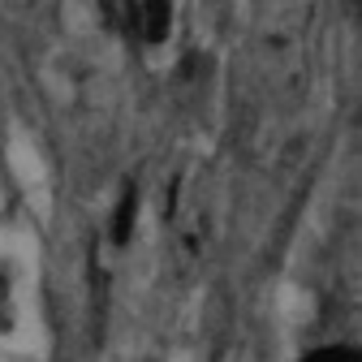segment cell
<instances>
[{"mask_svg":"<svg viewBox=\"0 0 362 362\" xmlns=\"http://www.w3.org/2000/svg\"><path fill=\"white\" fill-rule=\"evenodd\" d=\"M255 69L276 100H298L310 86V9L272 5L255 13L250 26Z\"/></svg>","mask_w":362,"mask_h":362,"instance_id":"1","label":"cell"},{"mask_svg":"<svg viewBox=\"0 0 362 362\" xmlns=\"http://www.w3.org/2000/svg\"><path fill=\"white\" fill-rule=\"evenodd\" d=\"M48 90L69 125H95L100 112H108V104H112L104 69L86 57H74V52H61L48 65Z\"/></svg>","mask_w":362,"mask_h":362,"instance_id":"2","label":"cell"},{"mask_svg":"<svg viewBox=\"0 0 362 362\" xmlns=\"http://www.w3.org/2000/svg\"><path fill=\"white\" fill-rule=\"evenodd\" d=\"M211 181L203 168L181 173L177 190H173V211H168V229L181 263H199L211 242Z\"/></svg>","mask_w":362,"mask_h":362,"instance_id":"3","label":"cell"},{"mask_svg":"<svg viewBox=\"0 0 362 362\" xmlns=\"http://www.w3.org/2000/svg\"><path fill=\"white\" fill-rule=\"evenodd\" d=\"M112 22L129 35L147 43V48H156V43L168 39L173 30V9L168 5H156V0H139V5H112Z\"/></svg>","mask_w":362,"mask_h":362,"instance_id":"4","label":"cell"},{"mask_svg":"<svg viewBox=\"0 0 362 362\" xmlns=\"http://www.w3.org/2000/svg\"><path fill=\"white\" fill-rule=\"evenodd\" d=\"M134 207H139V194L134 190H121V203H117V220H112V238L125 242L129 229H134Z\"/></svg>","mask_w":362,"mask_h":362,"instance_id":"5","label":"cell"},{"mask_svg":"<svg viewBox=\"0 0 362 362\" xmlns=\"http://www.w3.org/2000/svg\"><path fill=\"white\" fill-rule=\"evenodd\" d=\"M13 324V289H9V276L0 272V328Z\"/></svg>","mask_w":362,"mask_h":362,"instance_id":"6","label":"cell"},{"mask_svg":"<svg viewBox=\"0 0 362 362\" xmlns=\"http://www.w3.org/2000/svg\"><path fill=\"white\" fill-rule=\"evenodd\" d=\"M310 362H354V358H349V354H341V349H320Z\"/></svg>","mask_w":362,"mask_h":362,"instance_id":"7","label":"cell"}]
</instances>
